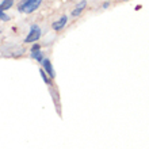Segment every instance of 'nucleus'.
Listing matches in <instances>:
<instances>
[{"label": "nucleus", "mask_w": 149, "mask_h": 149, "mask_svg": "<svg viewBox=\"0 0 149 149\" xmlns=\"http://www.w3.org/2000/svg\"><path fill=\"white\" fill-rule=\"evenodd\" d=\"M39 74H41V77H42V80H43V81H45V83H46L47 86H52V79L49 77V76H47V74H46V72L43 71L42 68L39 69Z\"/></svg>", "instance_id": "8"}, {"label": "nucleus", "mask_w": 149, "mask_h": 149, "mask_svg": "<svg viewBox=\"0 0 149 149\" xmlns=\"http://www.w3.org/2000/svg\"><path fill=\"white\" fill-rule=\"evenodd\" d=\"M103 8H109V3H104V4H103Z\"/></svg>", "instance_id": "11"}, {"label": "nucleus", "mask_w": 149, "mask_h": 149, "mask_svg": "<svg viewBox=\"0 0 149 149\" xmlns=\"http://www.w3.org/2000/svg\"><path fill=\"white\" fill-rule=\"evenodd\" d=\"M86 7H87V1L86 0H81L80 3H77V6H76L74 10L72 11V16H79L84 10H86Z\"/></svg>", "instance_id": "5"}, {"label": "nucleus", "mask_w": 149, "mask_h": 149, "mask_svg": "<svg viewBox=\"0 0 149 149\" xmlns=\"http://www.w3.org/2000/svg\"><path fill=\"white\" fill-rule=\"evenodd\" d=\"M41 3H42V0H22L18 4V11L24 12V14H31L36 10H38Z\"/></svg>", "instance_id": "1"}, {"label": "nucleus", "mask_w": 149, "mask_h": 149, "mask_svg": "<svg viewBox=\"0 0 149 149\" xmlns=\"http://www.w3.org/2000/svg\"><path fill=\"white\" fill-rule=\"evenodd\" d=\"M14 3H15V0H3V1L0 3V11L6 12L7 10H10V8L14 6Z\"/></svg>", "instance_id": "6"}, {"label": "nucleus", "mask_w": 149, "mask_h": 149, "mask_svg": "<svg viewBox=\"0 0 149 149\" xmlns=\"http://www.w3.org/2000/svg\"><path fill=\"white\" fill-rule=\"evenodd\" d=\"M42 36V30L38 24H31L30 26V31H29L27 37L24 38V43H34L37 42Z\"/></svg>", "instance_id": "2"}, {"label": "nucleus", "mask_w": 149, "mask_h": 149, "mask_svg": "<svg viewBox=\"0 0 149 149\" xmlns=\"http://www.w3.org/2000/svg\"><path fill=\"white\" fill-rule=\"evenodd\" d=\"M0 34H1V30H0Z\"/></svg>", "instance_id": "12"}, {"label": "nucleus", "mask_w": 149, "mask_h": 149, "mask_svg": "<svg viewBox=\"0 0 149 149\" xmlns=\"http://www.w3.org/2000/svg\"><path fill=\"white\" fill-rule=\"evenodd\" d=\"M0 20H3V22H8L10 20V15H7L6 12L0 11Z\"/></svg>", "instance_id": "9"}, {"label": "nucleus", "mask_w": 149, "mask_h": 149, "mask_svg": "<svg viewBox=\"0 0 149 149\" xmlns=\"http://www.w3.org/2000/svg\"><path fill=\"white\" fill-rule=\"evenodd\" d=\"M31 58H34L36 60V61H38V63H42L43 61V58H45V57H43V53L41 50H36V52H31Z\"/></svg>", "instance_id": "7"}, {"label": "nucleus", "mask_w": 149, "mask_h": 149, "mask_svg": "<svg viewBox=\"0 0 149 149\" xmlns=\"http://www.w3.org/2000/svg\"><path fill=\"white\" fill-rule=\"evenodd\" d=\"M41 64H42V69L46 72L47 76H49L50 79H54L56 77V73H54V69H53V65H52L50 60H49V58H43V61Z\"/></svg>", "instance_id": "3"}, {"label": "nucleus", "mask_w": 149, "mask_h": 149, "mask_svg": "<svg viewBox=\"0 0 149 149\" xmlns=\"http://www.w3.org/2000/svg\"><path fill=\"white\" fill-rule=\"evenodd\" d=\"M36 50H41V46H39V43L34 42L31 46V52H36Z\"/></svg>", "instance_id": "10"}, {"label": "nucleus", "mask_w": 149, "mask_h": 149, "mask_svg": "<svg viewBox=\"0 0 149 149\" xmlns=\"http://www.w3.org/2000/svg\"><path fill=\"white\" fill-rule=\"evenodd\" d=\"M67 22H68V16L67 15H63L58 20L53 22L52 27H53V30H54V31H60V30H63V29H64V26L67 24Z\"/></svg>", "instance_id": "4"}]
</instances>
